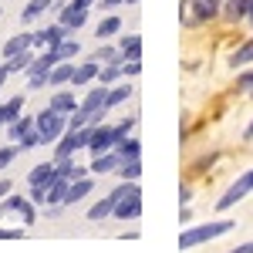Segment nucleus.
<instances>
[{
	"mask_svg": "<svg viewBox=\"0 0 253 253\" xmlns=\"http://www.w3.org/2000/svg\"><path fill=\"white\" fill-rule=\"evenodd\" d=\"M230 230H233V223H230V219H216V223H210V226H193V230H186V233L179 236V247H182V250H189V247H196V243L216 240V236L230 233Z\"/></svg>",
	"mask_w": 253,
	"mask_h": 253,
	"instance_id": "1",
	"label": "nucleus"
},
{
	"mask_svg": "<svg viewBox=\"0 0 253 253\" xmlns=\"http://www.w3.org/2000/svg\"><path fill=\"white\" fill-rule=\"evenodd\" d=\"M34 128L44 135V142H54V138L64 132V112H58V108H44V112L34 118Z\"/></svg>",
	"mask_w": 253,
	"mask_h": 253,
	"instance_id": "2",
	"label": "nucleus"
},
{
	"mask_svg": "<svg viewBox=\"0 0 253 253\" xmlns=\"http://www.w3.org/2000/svg\"><path fill=\"white\" fill-rule=\"evenodd\" d=\"M88 142H91V128H68V135H64V142L58 145V159L71 156L75 149H88Z\"/></svg>",
	"mask_w": 253,
	"mask_h": 253,
	"instance_id": "3",
	"label": "nucleus"
},
{
	"mask_svg": "<svg viewBox=\"0 0 253 253\" xmlns=\"http://www.w3.org/2000/svg\"><path fill=\"white\" fill-rule=\"evenodd\" d=\"M250 189H253V169H250V172H243V175H240V179H236L233 186L226 189V196H223V199H219L216 206H219V210H230V206H233V203H240V199H243V196L250 193Z\"/></svg>",
	"mask_w": 253,
	"mask_h": 253,
	"instance_id": "4",
	"label": "nucleus"
},
{
	"mask_svg": "<svg viewBox=\"0 0 253 253\" xmlns=\"http://www.w3.org/2000/svg\"><path fill=\"white\" fill-rule=\"evenodd\" d=\"M138 213H142V193H138V186H135L128 196H122V199H118L115 216H118V219H135Z\"/></svg>",
	"mask_w": 253,
	"mask_h": 253,
	"instance_id": "5",
	"label": "nucleus"
},
{
	"mask_svg": "<svg viewBox=\"0 0 253 253\" xmlns=\"http://www.w3.org/2000/svg\"><path fill=\"white\" fill-rule=\"evenodd\" d=\"M105 95H108V84H101V88H91V91H88V98L81 101L78 112H81V115H88L91 122H95V115L101 112V105H105Z\"/></svg>",
	"mask_w": 253,
	"mask_h": 253,
	"instance_id": "6",
	"label": "nucleus"
},
{
	"mask_svg": "<svg viewBox=\"0 0 253 253\" xmlns=\"http://www.w3.org/2000/svg\"><path fill=\"white\" fill-rule=\"evenodd\" d=\"M64 38H68V27H64V24H58V27H44V31H34V44H38V47H58Z\"/></svg>",
	"mask_w": 253,
	"mask_h": 253,
	"instance_id": "7",
	"label": "nucleus"
},
{
	"mask_svg": "<svg viewBox=\"0 0 253 253\" xmlns=\"http://www.w3.org/2000/svg\"><path fill=\"white\" fill-rule=\"evenodd\" d=\"M68 186H71V179H64V175H54V179H51V182H47V199H44V203H51V206H54V203H64V196H68Z\"/></svg>",
	"mask_w": 253,
	"mask_h": 253,
	"instance_id": "8",
	"label": "nucleus"
},
{
	"mask_svg": "<svg viewBox=\"0 0 253 253\" xmlns=\"http://www.w3.org/2000/svg\"><path fill=\"white\" fill-rule=\"evenodd\" d=\"M0 213H20V216H24V223H34V210H31V203L20 199V196H10V199L0 206Z\"/></svg>",
	"mask_w": 253,
	"mask_h": 253,
	"instance_id": "9",
	"label": "nucleus"
},
{
	"mask_svg": "<svg viewBox=\"0 0 253 253\" xmlns=\"http://www.w3.org/2000/svg\"><path fill=\"white\" fill-rule=\"evenodd\" d=\"M54 175H58V166H51V162H41V166H34V169H31L27 182H31V186H47Z\"/></svg>",
	"mask_w": 253,
	"mask_h": 253,
	"instance_id": "10",
	"label": "nucleus"
},
{
	"mask_svg": "<svg viewBox=\"0 0 253 253\" xmlns=\"http://www.w3.org/2000/svg\"><path fill=\"white\" fill-rule=\"evenodd\" d=\"M118 166H122V156H118V152H101V156H95V162H91V169H95L98 175L115 172Z\"/></svg>",
	"mask_w": 253,
	"mask_h": 253,
	"instance_id": "11",
	"label": "nucleus"
},
{
	"mask_svg": "<svg viewBox=\"0 0 253 253\" xmlns=\"http://www.w3.org/2000/svg\"><path fill=\"white\" fill-rule=\"evenodd\" d=\"M128 91H132L128 84H122V88H112V91L105 95V105H101V112H98V115H95V122H98V118H101V115H108V112H112L115 105H122V101L128 98Z\"/></svg>",
	"mask_w": 253,
	"mask_h": 253,
	"instance_id": "12",
	"label": "nucleus"
},
{
	"mask_svg": "<svg viewBox=\"0 0 253 253\" xmlns=\"http://www.w3.org/2000/svg\"><path fill=\"white\" fill-rule=\"evenodd\" d=\"M189 7L196 10V17L199 20H210L219 14V7H223V0H189Z\"/></svg>",
	"mask_w": 253,
	"mask_h": 253,
	"instance_id": "13",
	"label": "nucleus"
},
{
	"mask_svg": "<svg viewBox=\"0 0 253 253\" xmlns=\"http://www.w3.org/2000/svg\"><path fill=\"white\" fill-rule=\"evenodd\" d=\"M84 20H88V10H84V7H75V3H68L64 14H61V24H64L68 31H71V27H81Z\"/></svg>",
	"mask_w": 253,
	"mask_h": 253,
	"instance_id": "14",
	"label": "nucleus"
},
{
	"mask_svg": "<svg viewBox=\"0 0 253 253\" xmlns=\"http://www.w3.org/2000/svg\"><path fill=\"white\" fill-rule=\"evenodd\" d=\"M115 206H118V196L115 193H108L101 203H95L91 210H88V219H105L108 213H115Z\"/></svg>",
	"mask_w": 253,
	"mask_h": 253,
	"instance_id": "15",
	"label": "nucleus"
},
{
	"mask_svg": "<svg viewBox=\"0 0 253 253\" xmlns=\"http://www.w3.org/2000/svg\"><path fill=\"white\" fill-rule=\"evenodd\" d=\"M98 75V61L91 58V61H84V64H78L75 68V75H71V81H75V88H81V84H88V81Z\"/></svg>",
	"mask_w": 253,
	"mask_h": 253,
	"instance_id": "16",
	"label": "nucleus"
},
{
	"mask_svg": "<svg viewBox=\"0 0 253 253\" xmlns=\"http://www.w3.org/2000/svg\"><path fill=\"white\" fill-rule=\"evenodd\" d=\"M88 193H91V179H88V175H81V179H75V182L68 186V196H64V203H78V199H84Z\"/></svg>",
	"mask_w": 253,
	"mask_h": 253,
	"instance_id": "17",
	"label": "nucleus"
},
{
	"mask_svg": "<svg viewBox=\"0 0 253 253\" xmlns=\"http://www.w3.org/2000/svg\"><path fill=\"white\" fill-rule=\"evenodd\" d=\"M27 47H34V34H17V38H10L7 44H3V54L14 58V54H20V51H27Z\"/></svg>",
	"mask_w": 253,
	"mask_h": 253,
	"instance_id": "18",
	"label": "nucleus"
},
{
	"mask_svg": "<svg viewBox=\"0 0 253 253\" xmlns=\"http://www.w3.org/2000/svg\"><path fill=\"white\" fill-rule=\"evenodd\" d=\"M20 108H24V98H10V101H3L0 105V115H3V125H10V122H17L20 118Z\"/></svg>",
	"mask_w": 253,
	"mask_h": 253,
	"instance_id": "19",
	"label": "nucleus"
},
{
	"mask_svg": "<svg viewBox=\"0 0 253 253\" xmlns=\"http://www.w3.org/2000/svg\"><path fill=\"white\" fill-rule=\"evenodd\" d=\"M122 54L128 61H138V54H142V38L138 34H125L122 38Z\"/></svg>",
	"mask_w": 253,
	"mask_h": 253,
	"instance_id": "20",
	"label": "nucleus"
},
{
	"mask_svg": "<svg viewBox=\"0 0 253 253\" xmlns=\"http://www.w3.org/2000/svg\"><path fill=\"white\" fill-rule=\"evenodd\" d=\"M247 10H250V0H226V7H223L226 20H240V17H247Z\"/></svg>",
	"mask_w": 253,
	"mask_h": 253,
	"instance_id": "21",
	"label": "nucleus"
},
{
	"mask_svg": "<svg viewBox=\"0 0 253 253\" xmlns=\"http://www.w3.org/2000/svg\"><path fill=\"white\" fill-rule=\"evenodd\" d=\"M71 75H75V64H54L47 75V84H64V81H71Z\"/></svg>",
	"mask_w": 253,
	"mask_h": 253,
	"instance_id": "22",
	"label": "nucleus"
},
{
	"mask_svg": "<svg viewBox=\"0 0 253 253\" xmlns=\"http://www.w3.org/2000/svg\"><path fill=\"white\" fill-rule=\"evenodd\" d=\"M118 175L135 182L138 175H142V162H138V156H135V159H122V166H118Z\"/></svg>",
	"mask_w": 253,
	"mask_h": 253,
	"instance_id": "23",
	"label": "nucleus"
},
{
	"mask_svg": "<svg viewBox=\"0 0 253 253\" xmlns=\"http://www.w3.org/2000/svg\"><path fill=\"white\" fill-rule=\"evenodd\" d=\"M51 108H58V112H71L75 115V108H78V101H75V95H68V91H61V95L51 98Z\"/></svg>",
	"mask_w": 253,
	"mask_h": 253,
	"instance_id": "24",
	"label": "nucleus"
},
{
	"mask_svg": "<svg viewBox=\"0 0 253 253\" xmlns=\"http://www.w3.org/2000/svg\"><path fill=\"white\" fill-rule=\"evenodd\" d=\"M51 7V0H31L27 7H24V14H20V20H34V17H41L44 10Z\"/></svg>",
	"mask_w": 253,
	"mask_h": 253,
	"instance_id": "25",
	"label": "nucleus"
},
{
	"mask_svg": "<svg viewBox=\"0 0 253 253\" xmlns=\"http://www.w3.org/2000/svg\"><path fill=\"white\" fill-rule=\"evenodd\" d=\"M250 61H253V41H247L243 47H236V51H233L230 64H233V68H240V64H250Z\"/></svg>",
	"mask_w": 253,
	"mask_h": 253,
	"instance_id": "26",
	"label": "nucleus"
},
{
	"mask_svg": "<svg viewBox=\"0 0 253 253\" xmlns=\"http://www.w3.org/2000/svg\"><path fill=\"white\" fill-rule=\"evenodd\" d=\"M31 61H34V54H31V47H27V51H20V54H14V58H7V71L14 75V71H20V68H27Z\"/></svg>",
	"mask_w": 253,
	"mask_h": 253,
	"instance_id": "27",
	"label": "nucleus"
},
{
	"mask_svg": "<svg viewBox=\"0 0 253 253\" xmlns=\"http://www.w3.org/2000/svg\"><path fill=\"white\" fill-rule=\"evenodd\" d=\"M115 149H118V156H122V159H135L138 156V138H122Z\"/></svg>",
	"mask_w": 253,
	"mask_h": 253,
	"instance_id": "28",
	"label": "nucleus"
},
{
	"mask_svg": "<svg viewBox=\"0 0 253 253\" xmlns=\"http://www.w3.org/2000/svg\"><path fill=\"white\" fill-rule=\"evenodd\" d=\"M115 31H122V20L118 17H105L101 24H98V38H112Z\"/></svg>",
	"mask_w": 253,
	"mask_h": 253,
	"instance_id": "29",
	"label": "nucleus"
},
{
	"mask_svg": "<svg viewBox=\"0 0 253 253\" xmlns=\"http://www.w3.org/2000/svg\"><path fill=\"white\" fill-rule=\"evenodd\" d=\"M54 54H58V61H64V58H75V54H78V41H61L58 47H54Z\"/></svg>",
	"mask_w": 253,
	"mask_h": 253,
	"instance_id": "30",
	"label": "nucleus"
},
{
	"mask_svg": "<svg viewBox=\"0 0 253 253\" xmlns=\"http://www.w3.org/2000/svg\"><path fill=\"white\" fill-rule=\"evenodd\" d=\"M98 75H101V84H112V81L122 75V64H118V61H112V64H105Z\"/></svg>",
	"mask_w": 253,
	"mask_h": 253,
	"instance_id": "31",
	"label": "nucleus"
},
{
	"mask_svg": "<svg viewBox=\"0 0 253 253\" xmlns=\"http://www.w3.org/2000/svg\"><path fill=\"white\" fill-rule=\"evenodd\" d=\"M17 142H20V149H34V145H41V142H44V135H41L38 128H34V132H24Z\"/></svg>",
	"mask_w": 253,
	"mask_h": 253,
	"instance_id": "32",
	"label": "nucleus"
},
{
	"mask_svg": "<svg viewBox=\"0 0 253 253\" xmlns=\"http://www.w3.org/2000/svg\"><path fill=\"white\" fill-rule=\"evenodd\" d=\"M31 125H34V118H17V122H10V135L20 138L24 132H31Z\"/></svg>",
	"mask_w": 253,
	"mask_h": 253,
	"instance_id": "33",
	"label": "nucleus"
},
{
	"mask_svg": "<svg viewBox=\"0 0 253 253\" xmlns=\"http://www.w3.org/2000/svg\"><path fill=\"white\" fill-rule=\"evenodd\" d=\"M95 61H101V64H112V61H118V51H115V47H98Z\"/></svg>",
	"mask_w": 253,
	"mask_h": 253,
	"instance_id": "34",
	"label": "nucleus"
},
{
	"mask_svg": "<svg viewBox=\"0 0 253 253\" xmlns=\"http://www.w3.org/2000/svg\"><path fill=\"white\" fill-rule=\"evenodd\" d=\"M14 156H17V145H7V149H0V169H3V166H10V162H14Z\"/></svg>",
	"mask_w": 253,
	"mask_h": 253,
	"instance_id": "35",
	"label": "nucleus"
},
{
	"mask_svg": "<svg viewBox=\"0 0 253 253\" xmlns=\"http://www.w3.org/2000/svg\"><path fill=\"white\" fill-rule=\"evenodd\" d=\"M236 84H240V88H253V71H247V75L236 81Z\"/></svg>",
	"mask_w": 253,
	"mask_h": 253,
	"instance_id": "36",
	"label": "nucleus"
},
{
	"mask_svg": "<svg viewBox=\"0 0 253 253\" xmlns=\"http://www.w3.org/2000/svg\"><path fill=\"white\" fill-rule=\"evenodd\" d=\"M10 193V179H0V199Z\"/></svg>",
	"mask_w": 253,
	"mask_h": 253,
	"instance_id": "37",
	"label": "nucleus"
},
{
	"mask_svg": "<svg viewBox=\"0 0 253 253\" xmlns=\"http://www.w3.org/2000/svg\"><path fill=\"white\" fill-rule=\"evenodd\" d=\"M105 7H118V3H135V0H101Z\"/></svg>",
	"mask_w": 253,
	"mask_h": 253,
	"instance_id": "38",
	"label": "nucleus"
},
{
	"mask_svg": "<svg viewBox=\"0 0 253 253\" xmlns=\"http://www.w3.org/2000/svg\"><path fill=\"white\" fill-rule=\"evenodd\" d=\"M240 253H253V243H243V247H236Z\"/></svg>",
	"mask_w": 253,
	"mask_h": 253,
	"instance_id": "39",
	"label": "nucleus"
},
{
	"mask_svg": "<svg viewBox=\"0 0 253 253\" xmlns=\"http://www.w3.org/2000/svg\"><path fill=\"white\" fill-rule=\"evenodd\" d=\"M247 17H250V20H253V0H250V10H247Z\"/></svg>",
	"mask_w": 253,
	"mask_h": 253,
	"instance_id": "40",
	"label": "nucleus"
},
{
	"mask_svg": "<svg viewBox=\"0 0 253 253\" xmlns=\"http://www.w3.org/2000/svg\"><path fill=\"white\" fill-rule=\"evenodd\" d=\"M247 138H253V125H250V128H247Z\"/></svg>",
	"mask_w": 253,
	"mask_h": 253,
	"instance_id": "41",
	"label": "nucleus"
}]
</instances>
